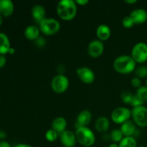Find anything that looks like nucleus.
Returning <instances> with one entry per match:
<instances>
[{
	"label": "nucleus",
	"instance_id": "1",
	"mask_svg": "<svg viewBox=\"0 0 147 147\" xmlns=\"http://www.w3.org/2000/svg\"><path fill=\"white\" fill-rule=\"evenodd\" d=\"M57 13L61 20L70 21L77 14V4L73 0H61L57 5Z\"/></svg>",
	"mask_w": 147,
	"mask_h": 147
},
{
	"label": "nucleus",
	"instance_id": "2",
	"mask_svg": "<svg viewBox=\"0 0 147 147\" xmlns=\"http://www.w3.org/2000/svg\"><path fill=\"white\" fill-rule=\"evenodd\" d=\"M113 68L120 74H129L134 71L136 68V63L131 56L121 55L113 61Z\"/></svg>",
	"mask_w": 147,
	"mask_h": 147
},
{
	"label": "nucleus",
	"instance_id": "3",
	"mask_svg": "<svg viewBox=\"0 0 147 147\" xmlns=\"http://www.w3.org/2000/svg\"><path fill=\"white\" fill-rule=\"evenodd\" d=\"M75 134H76L77 142H78L81 146L90 147L95 144L96 136L94 133L87 126L76 128Z\"/></svg>",
	"mask_w": 147,
	"mask_h": 147
},
{
	"label": "nucleus",
	"instance_id": "4",
	"mask_svg": "<svg viewBox=\"0 0 147 147\" xmlns=\"http://www.w3.org/2000/svg\"><path fill=\"white\" fill-rule=\"evenodd\" d=\"M39 26L40 32L47 36L54 35L60 30V22L53 18H45Z\"/></svg>",
	"mask_w": 147,
	"mask_h": 147
},
{
	"label": "nucleus",
	"instance_id": "5",
	"mask_svg": "<svg viewBox=\"0 0 147 147\" xmlns=\"http://www.w3.org/2000/svg\"><path fill=\"white\" fill-rule=\"evenodd\" d=\"M131 117L135 124L139 127L147 126V108L144 106L134 107L131 110Z\"/></svg>",
	"mask_w": 147,
	"mask_h": 147
},
{
	"label": "nucleus",
	"instance_id": "6",
	"mask_svg": "<svg viewBox=\"0 0 147 147\" xmlns=\"http://www.w3.org/2000/svg\"><path fill=\"white\" fill-rule=\"evenodd\" d=\"M69 79L63 74L56 75L51 81V88L57 94H62L68 89Z\"/></svg>",
	"mask_w": 147,
	"mask_h": 147
},
{
	"label": "nucleus",
	"instance_id": "7",
	"mask_svg": "<svg viewBox=\"0 0 147 147\" xmlns=\"http://www.w3.org/2000/svg\"><path fill=\"white\" fill-rule=\"evenodd\" d=\"M131 57L136 63H144L147 61V44L145 42H138L133 47L131 50Z\"/></svg>",
	"mask_w": 147,
	"mask_h": 147
},
{
	"label": "nucleus",
	"instance_id": "8",
	"mask_svg": "<svg viewBox=\"0 0 147 147\" xmlns=\"http://www.w3.org/2000/svg\"><path fill=\"white\" fill-rule=\"evenodd\" d=\"M131 111L126 107H118L111 113V120L116 124H122L130 120Z\"/></svg>",
	"mask_w": 147,
	"mask_h": 147
},
{
	"label": "nucleus",
	"instance_id": "9",
	"mask_svg": "<svg viewBox=\"0 0 147 147\" xmlns=\"http://www.w3.org/2000/svg\"><path fill=\"white\" fill-rule=\"evenodd\" d=\"M78 78L86 84H91L96 79L94 73L90 68L88 67H80L76 70Z\"/></svg>",
	"mask_w": 147,
	"mask_h": 147
},
{
	"label": "nucleus",
	"instance_id": "10",
	"mask_svg": "<svg viewBox=\"0 0 147 147\" xmlns=\"http://www.w3.org/2000/svg\"><path fill=\"white\" fill-rule=\"evenodd\" d=\"M104 51V45L99 40H94L89 43L88 46V53L93 58H98Z\"/></svg>",
	"mask_w": 147,
	"mask_h": 147
},
{
	"label": "nucleus",
	"instance_id": "11",
	"mask_svg": "<svg viewBox=\"0 0 147 147\" xmlns=\"http://www.w3.org/2000/svg\"><path fill=\"white\" fill-rule=\"evenodd\" d=\"M59 137L62 145L64 147L76 146L77 139H76V134L72 131L65 130L59 135Z\"/></svg>",
	"mask_w": 147,
	"mask_h": 147
},
{
	"label": "nucleus",
	"instance_id": "12",
	"mask_svg": "<svg viewBox=\"0 0 147 147\" xmlns=\"http://www.w3.org/2000/svg\"><path fill=\"white\" fill-rule=\"evenodd\" d=\"M92 119V113L89 110L85 109L79 113L76 119V128L87 126Z\"/></svg>",
	"mask_w": 147,
	"mask_h": 147
},
{
	"label": "nucleus",
	"instance_id": "13",
	"mask_svg": "<svg viewBox=\"0 0 147 147\" xmlns=\"http://www.w3.org/2000/svg\"><path fill=\"white\" fill-rule=\"evenodd\" d=\"M32 17L35 22L40 24L46 18V10L42 5L36 4L32 9Z\"/></svg>",
	"mask_w": 147,
	"mask_h": 147
},
{
	"label": "nucleus",
	"instance_id": "14",
	"mask_svg": "<svg viewBox=\"0 0 147 147\" xmlns=\"http://www.w3.org/2000/svg\"><path fill=\"white\" fill-rule=\"evenodd\" d=\"M129 16L135 24H142L147 21V11L144 9H136Z\"/></svg>",
	"mask_w": 147,
	"mask_h": 147
},
{
	"label": "nucleus",
	"instance_id": "15",
	"mask_svg": "<svg viewBox=\"0 0 147 147\" xmlns=\"http://www.w3.org/2000/svg\"><path fill=\"white\" fill-rule=\"evenodd\" d=\"M14 10V4L11 0H0V14L2 17H10Z\"/></svg>",
	"mask_w": 147,
	"mask_h": 147
},
{
	"label": "nucleus",
	"instance_id": "16",
	"mask_svg": "<svg viewBox=\"0 0 147 147\" xmlns=\"http://www.w3.org/2000/svg\"><path fill=\"white\" fill-rule=\"evenodd\" d=\"M120 130L123 133L124 137H126V136H134L136 134V131H137L135 123L131 120H129L122 123Z\"/></svg>",
	"mask_w": 147,
	"mask_h": 147
},
{
	"label": "nucleus",
	"instance_id": "17",
	"mask_svg": "<svg viewBox=\"0 0 147 147\" xmlns=\"http://www.w3.org/2000/svg\"><path fill=\"white\" fill-rule=\"evenodd\" d=\"M111 34L110 27L106 24H100L96 29V35L98 39L101 42L106 41L109 39Z\"/></svg>",
	"mask_w": 147,
	"mask_h": 147
},
{
	"label": "nucleus",
	"instance_id": "18",
	"mask_svg": "<svg viewBox=\"0 0 147 147\" xmlns=\"http://www.w3.org/2000/svg\"><path fill=\"white\" fill-rule=\"evenodd\" d=\"M67 121L63 117H57L52 122V129L55 131L59 135L66 130L67 127Z\"/></svg>",
	"mask_w": 147,
	"mask_h": 147
},
{
	"label": "nucleus",
	"instance_id": "19",
	"mask_svg": "<svg viewBox=\"0 0 147 147\" xmlns=\"http://www.w3.org/2000/svg\"><path fill=\"white\" fill-rule=\"evenodd\" d=\"M95 128L96 131H98L100 133H105L109 131L110 128V121L109 119L104 116L99 117L95 123Z\"/></svg>",
	"mask_w": 147,
	"mask_h": 147
},
{
	"label": "nucleus",
	"instance_id": "20",
	"mask_svg": "<svg viewBox=\"0 0 147 147\" xmlns=\"http://www.w3.org/2000/svg\"><path fill=\"white\" fill-rule=\"evenodd\" d=\"M40 30L39 27L35 25L27 26L24 30V36L28 40H36L40 37Z\"/></svg>",
	"mask_w": 147,
	"mask_h": 147
},
{
	"label": "nucleus",
	"instance_id": "21",
	"mask_svg": "<svg viewBox=\"0 0 147 147\" xmlns=\"http://www.w3.org/2000/svg\"><path fill=\"white\" fill-rule=\"evenodd\" d=\"M11 47L9 39L5 33L0 32V55L8 54V51Z\"/></svg>",
	"mask_w": 147,
	"mask_h": 147
},
{
	"label": "nucleus",
	"instance_id": "22",
	"mask_svg": "<svg viewBox=\"0 0 147 147\" xmlns=\"http://www.w3.org/2000/svg\"><path fill=\"white\" fill-rule=\"evenodd\" d=\"M119 146V147H137V142L134 136H126L121 141Z\"/></svg>",
	"mask_w": 147,
	"mask_h": 147
},
{
	"label": "nucleus",
	"instance_id": "23",
	"mask_svg": "<svg viewBox=\"0 0 147 147\" xmlns=\"http://www.w3.org/2000/svg\"><path fill=\"white\" fill-rule=\"evenodd\" d=\"M110 138L111 140L113 142V143H120L121 141L124 138L123 133L120 129H114L112 131L110 134Z\"/></svg>",
	"mask_w": 147,
	"mask_h": 147
},
{
	"label": "nucleus",
	"instance_id": "24",
	"mask_svg": "<svg viewBox=\"0 0 147 147\" xmlns=\"http://www.w3.org/2000/svg\"><path fill=\"white\" fill-rule=\"evenodd\" d=\"M134 73L135 76L138 78H144L147 77V67L144 65L139 66V67H136V70H134Z\"/></svg>",
	"mask_w": 147,
	"mask_h": 147
},
{
	"label": "nucleus",
	"instance_id": "25",
	"mask_svg": "<svg viewBox=\"0 0 147 147\" xmlns=\"http://www.w3.org/2000/svg\"><path fill=\"white\" fill-rule=\"evenodd\" d=\"M136 96L142 99L144 102L147 101V86H141L137 89L136 93Z\"/></svg>",
	"mask_w": 147,
	"mask_h": 147
},
{
	"label": "nucleus",
	"instance_id": "26",
	"mask_svg": "<svg viewBox=\"0 0 147 147\" xmlns=\"http://www.w3.org/2000/svg\"><path fill=\"white\" fill-rule=\"evenodd\" d=\"M59 134L53 129H49L45 133V139L50 142H54L57 140Z\"/></svg>",
	"mask_w": 147,
	"mask_h": 147
},
{
	"label": "nucleus",
	"instance_id": "27",
	"mask_svg": "<svg viewBox=\"0 0 147 147\" xmlns=\"http://www.w3.org/2000/svg\"><path fill=\"white\" fill-rule=\"evenodd\" d=\"M134 97V94L130 93L129 91H123L121 94V99L123 103L126 104H131L132 98Z\"/></svg>",
	"mask_w": 147,
	"mask_h": 147
},
{
	"label": "nucleus",
	"instance_id": "28",
	"mask_svg": "<svg viewBox=\"0 0 147 147\" xmlns=\"http://www.w3.org/2000/svg\"><path fill=\"white\" fill-rule=\"evenodd\" d=\"M122 24H123V27L126 29H129L133 27L135 24L133 20H132V19L131 18L130 16H126L122 20Z\"/></svg>",
	"mask_w": 147,
	"mask_h": 147
},
{
	"label": "nucleus",
	"instance_id": "29",
	"mask_svg": "<svg viewBox=\"0 0 147 147\" xmlns=\"http://www.w3.org/2000/svg\"><path fill=\"white\" fill-rule=\"evenodd\" d=\"M144 102L142 100V99L139 98L136 94L134 95V97L132 98L131 102V106L134 107H136V106H144Z\"/></svg>",
	"mask_w": 147,
	"mask_h": 147
},
{
	"label": "nucleus",
	"instance_id": "30",
	"mask_svg": "<svg viewBox=\"0 0 147 147\" xmlns=\"http://www.w3.org/2000/svg\"><path fill=\"white\" fill-rule=\"evenodd\" d=\"M131 83L132 86L134 88H139L142 86V81H141V79L138 78L134 77L131 79Z\"/></svg>",
	"mask_w": 147,
	"mask_h": 147
},
{
	"label": "nucleus",
	"instance_id": "31",
	"mask_svg": "<svg viewBox=\"0 0 147 147\" xmlns=\"http://www.w3.org/2000/svg\"><path fill=\"white\" fill-rule=\"evenodd\" d=\"M35 42L36 45L40 47H43L46 45L45 40L42 37H40V36L35 40Z\"/></svg>",
	"mask_w": 147,
	"mask_h": 147
},
{
	"label": "nucleus",
	"instance_id": "32",
	"mask_svg": "<svg viewBox=\"0 0 147 147\" xmlns=\"http://www.w3.org/2000/svg\"><path fill=\"white\" fill-rule=\"evenodd\" d=\"M7 63V58L4 55H0V69L3 68Z\"/></svg>",
	"mask_w": 147,
	"mask_h": 147
},
{
	"label": "nucleus",
	"instance_id": "33",
	"mask_svg": "<svg viewBox=\"0 0 147 147\" xmlns=\"http://www.w3.org/2000/svg\"><path fill=\"white\" fill-rule=\"evenodd\" d=\"M76 4H78L80 6H85L87 4H88L89 1L88 0H76L75 1Z\"/></svg>",
	"mask_w": 147,
	"mask_h": 147
},
{
	"label": "nucleus",
	"instance_id": "34",
	"mask_svg": "<svg viewBox=\"0 0 147 147\" xmlns=\"http://www.w3.org/2000/svg\"><path fill=\"white\" fill-rule=\"evenodd\" d=\"M0 147H11L10 144L6 141H1L0 142Z\"/></svg>",
	"mask_w": 147,
	"mask_h": 147
},
{
	"label": "nucleus",
	"instance_id": "35",
	"mask_svg": "<svg viewBox=\"0 0 147 147\" xmlns=\"http://www.w3.org/2000/svg\"><path fill=\"white\" fill-rule=\"evenodd\" d=\"M7 138V134L4 131H0V139L2 141H4V139H5Z\"/></svg>",
	"mask_w": 147,
	"mask_h": 147
},
{
	"label": "nucleus",
	"instance_id": "36",
	"mask_svg": "<svg viewBox=\"0 0 147 147\" xmlns=\"http://www.w3.org/2000/svg\"><path fill=\"white\" fill-rule=\"evenodd\" d=\"M14 147H34L31 145L26 144H19L15 145Z\"/></svg>",
	"mask_w": 147,
	"mask_h": 147
},
{
	"label": "nucleus",
	"instance_id": "37",
	"mask_svg": "<svg viewBox=\"0 0 147 147\" xmlns=\"http://www.w3.org/2000/svg\"><path fill=\"white\" fill-rule=\"evenodd\" d=\"M124 2L126 3V4H135V3L137 2V0H125Z\"/></svg>",
	"mask_w": 147,
	"mask_h": 147
},
{
	"label": "nucleus",
	"instance_id": "38",
	"mask_svg": "<svg viewBox=\"0 0 147 147\" xmlns=\"http://www.w3.org/2000/svg\"><path fill=\"white\" fill-rule=\"evenodd\" d=\"M14 53H15V49L13 48V47H10L9 50L8 51V54L9 55H14Z\"/></svg>",
	"mask_w": 147,
	"mask_h": 147
},
{
	"label": "nucleus",
	"instance_id": "39",
	"mask_svg": "<svg viewBox=\"0 0 147 147\" xmlns=\"http://www.w3.org/2000/svg\"><path fill=\"white\" fill-rule=\"evenodd\" d=\"M109 147H119V144H118L112 143V144H111L110 145H109Z\"/></svg>",
	"mask_w": 147,
	"mask_h": 147
},
{
	"label": "nucleus",
	"instance_id": "40",
	"mask_svg": "<svg viewBox=\"0 0 147 147\" xmlns=\"http://www.w3.org/2000/svg\"><path fill=\"white\" fill-rule=\"evenodd\" d=\"M2 22H3V17L0 14V27H1V24H2Z\"/></svg>",
	"mask_w": 147,
	"mask_h": 147
},
{
	"label": "nucleus",
	"instance_id": "41",
	"mask_svg": "<svg viewBox=\"0 0 147 147\" xmlns=\"http://www.w3.org/2000/svg\"><path fill=\"white\" fill-rule=\"evenodd\" d=\"M146 86H147V78H146Z\"/></svg>",
	"mask_w": 147,
	"mask_h": 147
},
{
	"label": "nucleus",
	"instance_id": "42",
	"mask_svg": "<svg viewBox=\"0 0 147 147\" xmlns=\"http://www.w3.org/2000/svg\"><path fill=\"white\" fill-rule=\"evenodd\" d=\"M139 147H146V146H139Z\"/></svg>",
	"mask_w": 147,
	"mask_h": 147
}]
</instances>
